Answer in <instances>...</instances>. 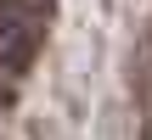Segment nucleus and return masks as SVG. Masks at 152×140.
<instances>
[{"instance_id":"nucleus-1","label":"nucleus","mask_w":152,"mask_h":140,"mask_svg":"<svg viewBox=\"0 0 152 140\" xmlns=\"http://www.w3.org/2000/svg\"><path fill=\"white\" fill-rule=\"evenodd\" d=\"M51 28V0H0V67L23 73Z\"/></svg>"}]
</instances>
